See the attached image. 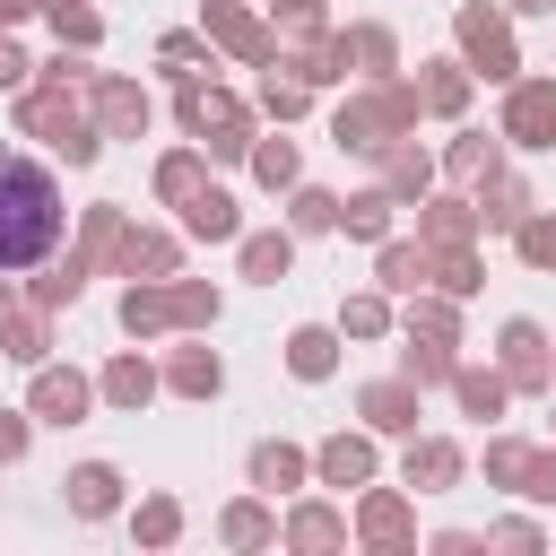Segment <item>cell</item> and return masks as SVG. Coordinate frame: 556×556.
I'll use <instances>...</instances> for the list:
<instances>
[{
    "label": "cell",
    "instance_id": "1",
    "mask_svg": "<svg viewBox=\"0 0 556 556\" xmlns=\"http://www.w3.org/2000/svg\"><path fill=\"white\" fill-rule=\"evenodd\" d=\"M61 235H70V191H61V174H52L43 156H26V148H0V278L52 261Z\"/></svg>",
    "mask_w": 556,
    "mask_h": 556
}]
</instances>
